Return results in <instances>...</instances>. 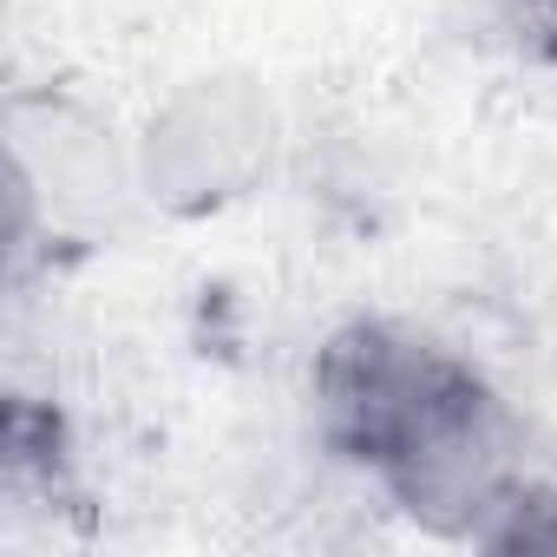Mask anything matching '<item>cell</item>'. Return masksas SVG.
Instances as JSON below:
<instances>
[{
    "instance_id": "5",
    "label": "cell",
    "mask_w": 557,
    "mask_h": 557,
    "mask_svg": "<svg viewBox=\"0 0 557 557\" xmlns=\"http://www.w3.org/2000/svg\"><path fill=\"white\" fill-rule=\"evenodd\" d=\"M479 550H557V472L537 459V472L511 492V505L492 518Z\"/></svg>"
},
{
    "instance_id": "3",
    "label": "cell",
    "mask_w": 557,
    "mask_h": 557,
    "mask_svg": "<svg viewBox=\"0 0 557 557\" xmlns=\"http://www.w3.org/2000/svg\"><path fill=\"white\" fill-rule=\"evenodd\" d=\"M8 190H14V249L27 236H86L138 197L132 138H119L86 106L47 92L14 99L8 112Z\"/></svg>"
},
{
    "instance_id": "1",
    "label": "cell",
    "mask_w": 557,
    "mask_h": 557,
    "mask_svg": "<svg viewBox=\"0 0 557 557\" xmlns=\"http://www.w3.org/2000/svg\"><path fill=\"white\" fill-rule=\"evenodd\" d=\"M531 472H537V446L524 413L466 355L368 466V479L387 492V505L407 524L459 544H485L492 518L511 505V492Z\"/></svg>"
},
{
    "instance_id": "2",
    "label": "cell",
    "mask_w": 557,
    "mask_h": 557,
    "mask_svg": "<svg viewBox=\"0 0 557 557\" xmlns=\"http://www.w3.org/2000/svg\"><path fill=\"white\" fill-rule=\"evenodd\" d=\"M283 151V119L256 79L203 73L171 86L132 132L138 197L171 216H216L256 197Z\"/></svg>"
},
{
    "instance_id": "4",
    "label": "cell",
    "mask_w": 557,
    "mask_h": 557,
    "mask_svg": "<svg viewBox=\"0 0 557 557\" xmlns=\"http://www.w3.org/2000/svg\"><path fill=\"white\" fill-rule=\"evenodd\" d=\"M453 361H459V348H446L440 335L394 322V315H361V322L335 329L309 368L315 440L335 459H348L355 472H368L381 459V446L407 426V413L453 374Z\"/></svg>"
}]
</instances>
